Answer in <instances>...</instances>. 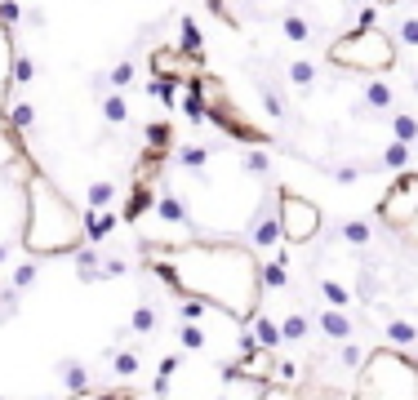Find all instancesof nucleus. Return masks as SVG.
Returning a JSON list of instances; mask_svg holds the SVG:
<instances>
[{
    "label": "nucleus",
    "instance_id": "1",
    "mask_svg": "<svg viewBox=\"0 0 418 400\" xmlns=\"http://www.w3.org/2000/svg\"><path fill=\"white\" fill-rule=\"evenodd\" d=\"M151 267L174 285L178 294L227 311L236 320H249L262 303V263L249 254V245H178L151 254Z\"/></svg>",
    "mask_w": 418,
    "mask_h": 400
},
{
    "label": "nucleus",
    "instance_id": "2",
    "mask_svg": "<svg viewBox=\"0 0 418 400\" xmlns=\"http://www.w3.org/2000/svg\"><path fill=\"white\" fill-rule=\"evenodd\" d=\"M27 254H76L85 249V209L72 205L67 192L45 174H27Z\"/></svg>",
    "mask_w": 418,
    "mask_h": 400
},
{
    "label": "nucleus",
    "instance_id": "3",
    "mask_svg": "<svg viewBox=\"0 0 418 400\" xmlns=\"http://www.w3.org/2000/svg\"><path fill=\"white\" fill-rule=\"evenodd\" d=\"M325 58L334 67H343V71H356V76L374 80V76H387V71L396 67V40L379 23H360V27H352V32L334 36Z\"/></svg>",
    "mask_w": 418,
    "mask_h": 400
},
{
    "label": "nucleus",
    "instance_id": "4",
    "mask_svg": "<svg viewBox=\"0 0 418 400\" xmlns=\"http://www.w3.org/2000/svg\"><path fill=\"white\" fill-rule=\"evenodd\" d=\"M276 218H281V240L285 245H308V240H316L320 232V209L316 200L298 196V192H281L276 196Z\"/></svg>",
    "mask_w": 418,
    "mask_h": 400
},
{
    "label": "nucleus",
    "instance_id": "5",
    "mask_svg": "<svg viewBox=\"0 0 418 400\" xmlns=\"http://www.w3.org/2000/svg\"><path fill=\"white\" fill-rule=\"evenodd\" d=\"M379 213H383V223H392V227H410L418 218V174H400L392 187L383 192Z\"/></svg>",
    "mask_w": 418,
    "mask_h": 400
},
{
    "label": "nucleus",
    "instance_id": "6",
    "mask_svg": "<svg viewBox=\"0 0 418 400\" xmlns=\"http://www.w3.org/2000/svg\"><path fill=\"white\" fill-rule=\"evenodd\" d=\"M316 330L325 334V338H334V342H347L356 334V325H352V316H347V307H325L316 316Z\"/></svg>",
    "mask_w": 418,
    "mask_h": 400
},
{
    "label": "nucleus",
    "instance_id": "7",
    "mask_svg": "<svg viewBox=\"0 0 418 400\" xmlns=\"http://www.w3.org/2000/svg\"><path fill=\"white\" fill-rule=\"evenodd\" d=\"M308 334H312V325H308L303 311H289V316L281 320V342H303Z\"/></svg>",
    "mask_w": 418,
    "mask_h": 400
},
{
    "label": "nucleus",
    "instance_id": "8",
    "mask_svg": "<svg viewBox=\"0 0 418 400\" xmlns=\"http://www.w3.org/2000/svg\"><path fill=\"white\" fill-rule=\"evenodd\" d=\"M387 325V338L400 342V347H410V342H418V325H405V320H383Z\"/></svg>",
    "mask_w": 418,
    "mask_h": 400
},
{
    "label": "nucleus",
    "instance_id": "9",
    "mask_svg": "<svg viewBox=\"0 0 418 400\" xmlns=\"http://www.w3.org/2000/svg\"><path fill=\"white\" fill-rule=\"evenodd\" d=\"M338 236L347 240V245H369V223L352 218V223H343V227H338Z\"/></svg>",
    "mask_w": 418,
    "mask_h": 400
},
{
    "label": "nucleus",
    "instance_id": "10",
    "mask_svg": "<svg viewBox=\"0 0 418 400\" xmlns=\"http://www.w3.org/2000/svg\"><path fill=\"white\" fill-rule=\"evenodd\" d=\"M129 330L134 334H151V330H156V311H151V307H134L129 311Z\"/></svg>",
    "mask_w": 418,
    "mask_h": 400
}]
</instances>
